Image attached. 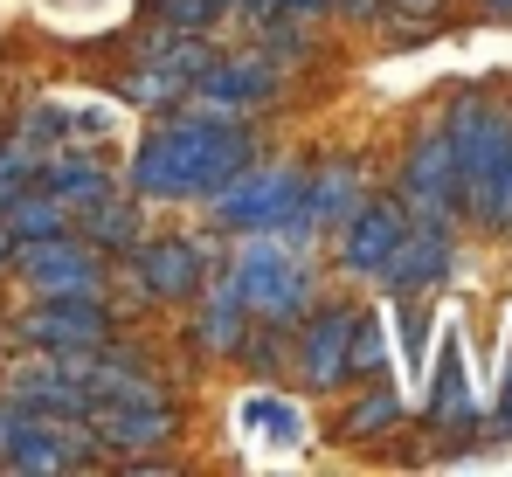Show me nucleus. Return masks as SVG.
I'll return each mask as SVG.
<instances>
[{"instance_id": "obj_1", "label": "nucleus", "mask_w": 512, "mask_h": 477, "mask_svg": "<svg viewBox=\"0 0 512 477\" xmlns=\"http://www.w3.org/2000/svg\"><path fill=\"white\" fill-rule=\"evenodd\" d=\"M506 7H512V0H506Z\"/></svg>"}]
</instances>
